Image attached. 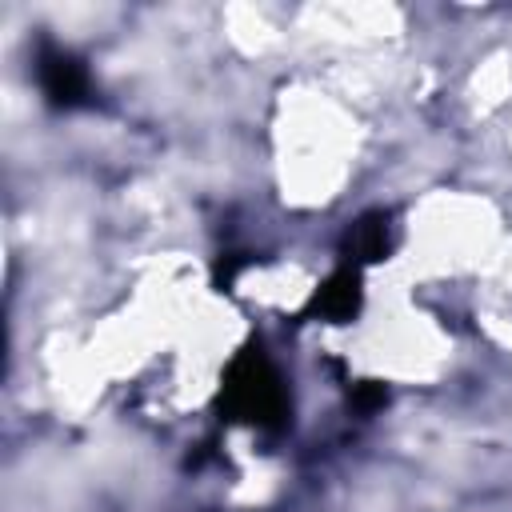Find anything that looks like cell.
<instances>
[{
	"label": "cell",
	"instance_id": "1",
	"mask_svg": "<svg viewBox=\"0 0 512 512\" xmlns=\"http://www.w3.org/2000/svg\"><path fill=\"white\" fill-rule=\"evenodd\" d=\"M216 404H220V412L228 420H240V424H252V428H268V432L284 428L288 412H292L284 376L276 372V364L264 356L260 344H244L232 356V364L224 368Z\"/></svg>",
	"mask_w": 512,
	"mask_h": 512
},
{
	"label": "cell",
	"instance_id": "2",
	"mask_svg": "<svg viewBox=\"0 0 512 512\" xmlns=\"http://www.w3.org/2000/svg\"><path fill=\"white\" fill-rule=\"evenodd\" d=\"M36 80H40L48 104H56V108L88 104V92H92L88 72H84V64L76 56L60 52V48H40V56H36Z\"/></svg>",
	"mask_w": 512,
	"mask_h": 512
},
{
	"label": "cell",
	"instance_id": "3",
	"mask_svg": "<svg viewBox=\"0 0 512 512\" xmlns=\"http://www.w3.org/2000/svg\"><path fill=\"white\" fill-rule=\"evenodd\" d=\"M360 300H364V292H360V268L356 264H344V268H336L312 292L308 312L320 316V320H332V324H348L360 312Z\"/></svg>",
	"mask_w": 512,
	"mask_h": 512
},
{
	"label": "cell",
	"instance_id": "4",
	"mask_svg": "<svg viewBox=\"0 0 512 512\" xmlns=\"http://www.w3.org/2000/svg\"><path fill=\"white\" fill-rule=\"evenodd\" d=\"M392 248V236H388V212H368L360 216L348 236H344V256L360 268V264H380Z\"/></svg>",
	"mask_w": 512,
	"mask_h": 512
},
{
	"label": "cell",
	"instance_id": "5",
	"mask_svg": "<svg viewBox=\"0 0 512 512\" xmlns=\"http://www.w3.org/2000/svg\"><path fill=\"white\" fill-rule=\"evenodd\" d=\"M388 400V392H384V384H376V380H360L356 388H352V404L360 408V412H372V408H380Z\"/></svg>",
	"mask_w": 512,
	"mask_h": 512
}]
</instances>
